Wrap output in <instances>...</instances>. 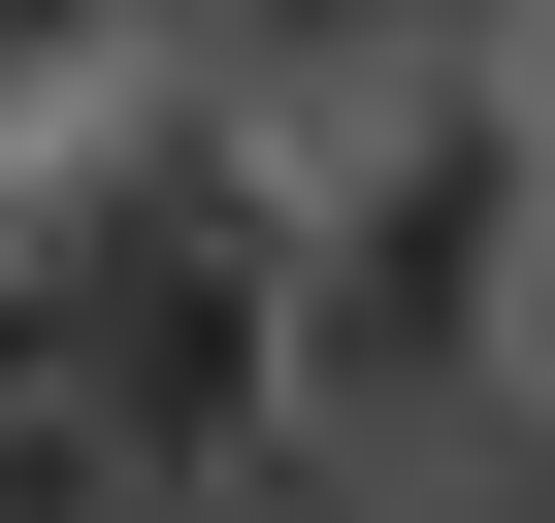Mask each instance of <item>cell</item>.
Here are the masks:
<instances>
[{
	"label": "cell",
	"instance_id": "obj_1",
	"mask_svg": "<svg viewBox=\"0 0 555 523\" xmlns=\"http://www.w3.org/2000/svg\"><path fill=\"white\" fill-rule=\"evenodd\" d=\"M490 262H522V131L490 66H360L261 131V328H295V425H490Z\"/></svg>",
	"mask_w": 555,
	"mask_h": 523
},
{
	"label": "cell",
	"instance_id": "obj_2",
	"mask_svg": "<svg viewBox=\"0 0 555 523\" xmlns=\"http://www.w3.org/2000/svg\"><path fill=\"white\" fill-rule=\"evenodd\" d=\"M131 34H196V66H295V99H360V66H490V0H131Z\"/></svg>",
	"mask_w": 555,
	"mask_h": 523
},
{
	"label": "cell",
	"instance_id": "obj_3",
	"mask_svg": "<svg viewBox=\"0 0 555 523\" xmlns=\"http://www.w3.org/2000/svg\"><path fill=\"white\" fill-rule=\"evenodd\" d=\"M34 99H131V0H0V131Z\"/></svg>",
	"mask_w": 555,
	"mask_h": 523
},
{
	"label": "cell",
	"instance_id": "obj_4",
	"mask_svg": "<svg viewBox=\"0 0 555 523\" xmlns=\"http://www.w3.org/2000/svg\"><path fill=\"white\" fill-rule=\"evenodd\" d=\"M490 393L555 425V196H522V262H490Z\"/></svg>",
	"mask_w": 555,
	"mask_h": 523
},
{
	"label": "cell",
	"instance_id": "obj_5",
	"mask_svg": "<svg viewBox=\"0 0 555 523\" xmlns=\"http://www.w3.org/2000/svg\"><path fill=\"white\" fill-rule=\"evenodd\" d=\"M490 131H522V196H555V0H490Z\"/></svg>",
	"mask_w": 555,
	"mask_h": 523
}]
</instances>
